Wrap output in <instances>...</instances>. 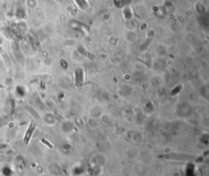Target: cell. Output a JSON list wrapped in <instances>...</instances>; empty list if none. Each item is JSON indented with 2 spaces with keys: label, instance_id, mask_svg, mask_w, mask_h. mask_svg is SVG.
<instances>
[{
  "label": "cell",
  "instance_id": "cell-1",
  "mask_svg": "<svg viewBox=\"0 0 209 176\" xmlns=\"http://www.w3.org/2000/svg\"><path fill=\"white\" fill-rule=\"evenodd\" d=\"M123 12H125V13H130V12H132V10H131L130 8H127H127H125V9H124V11H123ZM123 16H124V17L126 18V19L127 18V14L123 15ZM131 17H131V16H129V17H128V19Z\"/></svg>",
  "mask_w": 209,
  "mask_h": 176
}]
</instances>
